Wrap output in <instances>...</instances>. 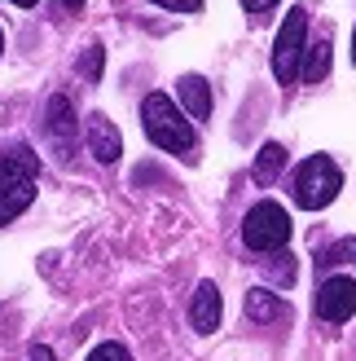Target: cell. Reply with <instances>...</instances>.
<instances>
[{
	"mask_svg": "<svg viewBox=\"0 0 356 361\" xmlns=\"http://www.w3.org/2000/svg\"><path fill=\"white\" fill-rule=\"evenodd\" d=\"M62 9H84V0H58Z\"/></svg>",
	"mask_w": 356,
	"mask_h": 361,
	"instance_id": "44dd1931",
	"label": "cell"
},
{
	"mask_svg": "<svg viewBox=\"0 0 356 361\" xmlns=\"http://www.w3.org/2000/svg\"><path fill=\"white\" fill-rule=\"evenodd\" d=\"M273 5H277V0H242V9L251 13V18H264V13H269Z\"/></svg>",
	"mask_w": 356,
	"mask_h": 361,
	"instance_id": "d6986e66",
	"label": "cell"
},
{
	"mask_svg": "<svg viewBox=\"0 0 356 361\" xmlns=\"http://www.w3.org/2000/svg\"><path fill=\"white\" fill-rule=\"evenodd\" d=\"M44 133L58 141V146L70 154L75 150V137H80V115H75V106H70L66 93H53L49 106H44Z\"/></svg>",
	"mask_w": 356,
	"mask_h": 361,
	"instance_id": "52a82bcc",
	"label": "cell"
},
{
	"mask_svg": "<svg viewBox=\"0 0 356 361\" xmlns=\"http://www.w3.org/2000/svg\"><path fill=\"white\" fill-rule=\"evenodd\" d=\"M88 361H132V353L123 348V344H115V339H110V344H97L93 353H88Z\"/></svg>",
	"mask_w": 356,
	"mask_h": 361,
	"instance_id": "e0dca14e",
	"label": "cell"
},
{
	"mask_svg": "<svg viewBox=\"0 0 356 361\" xmlns=\"http://www.w3.org/2000/svg\"><path fill=\"white\" fill-rule=\"evenodd\" d=\"M9 5H18V9H31V5H35V0H9Z\"/></svg>",
	"mask_w": 356,
	"mask_h": 361,
	"instance_id": "7402d4cb",
	"label": "cell"
},
{
	"mask_svg": "<svg viewBox=\"0 0 356 361\" xmlns=\"http://www.w3.org/2000/svg\"><path fill=\"white\" fill-rule=\"evenodd\" d=\"M356 313V282L352 278H326L317 286V317L330 322V326H339Z\"/></svg>",
	"mask_w": 356,
	"mask_h": 361,
	"instance_id": "8992f818",
	"label": "cell"
},
{
	"mask_svg": "<svg viewBox=\"0 0 356 361\" xmlns=\"http://www.w3.org/2000/svg\"><path fill=\"white\" fill-rule=\"evenodd\" d=\"M299 75H304V84H322L330 75V35H322V40L304 53V71H299Z\"/></svg>",
	"mask_w": 356,
	"mask_h": 361,
	"instance_id": "4fadbf2b",
	"label": "cell"
},
{
	"mask_svg": "<svg viewBox=\"0 0 356 361\" xmlns=\"http://www.w3.org/2000/svg\"><path fill=\"white\" fill-rule=\"evenodd\" d=\"M242 243L251 251H281L291 243V216H286V207L273 203V198L255 203L251 212H246V221H242Z\"/></svg>",
	"mask_w": 356,
	"mask_h": 361,
	"instance_id": "5b68a950",
	"label": "cell"
},
{
	"mask_svg": "<svg viewBox=\"0 0 356 361\" xmlns=\"http://www.w3.org/2000/svg\"><path fill=\"white\" fill-rule=\"evenodd\" d=\"M189 322H193L198 335H211L220 326V291H216V282H198V291H193V300H189Z\"/></svg>",
	"mask_w": 356,
	"mask_h": 361,
	"instance_id": "9c48e42d",
	"label": "cell"
},
{
	"mask_svg": "<svg viewBox=\"0 0 356 361\" xmlns=\"http://www.w3.org/2000/svg\"><path fill=\"white\" fill-rule=\"evenodd\" d=\"M264 269H269V278H277V286H291V282H295V260L286 256V251H277V256L264 264Z\"/></svg>",
	"mask_w": 356,
	"mask_h": 361,
	"instance_id": "9a60e30c",
	"label": "cell"
},
{
	"mask_svg": "<svg viewBox=\"0 0 356 361\" xmlns=\"http://www.w3.org/2000/svg\"><path fill=\"white\" fill-rule=\"evenodd\" d=\"M0 49H5V35H0Z\"/></svg>",
	"mask_w": 356,
	"mask_h": 361,
	"instance_id": "cb8c5ba5",
	"label": "cell"
},
{
	"mask_svg": "<svg viewBox=\"0 0 356 361\" xmlns=\"http://www.w3.org/2000/svg\"><path fill=\"white\" fill-rule=\"evenodd\" d=\"M281 168H286V150H281L277 141H269V146L255 154V168H251L255 185H273V180L281 176Z\"/></svg>",
	"mask_w": 356,
	"mask_h": 361,
	"instance_id": "7c38bea8",
	"label": "cell"
},
{
	"mask_svg": "<svg viewBox=\"0 0 356 361\" xmlns=\"http://www.w3.org/2000/svg\"><path fill=\"white\" fill-rule=\"evenodd\" d=\"M35 172H40V159L31 154V146H13L0 154V229L31 207Z\"/></svg>",
	"mask_w": 356,
	"mask_h": 361,
	"instance_id": "7a4b0ae2",
	"label": "cell"
},
{
	"mask_svg": "<svg viewBox=\"0 0 356 361\" xmlns=\"http://www.w3.org/2000/svg\"><path fill=\"white\" fill-rule=\"evenodd\" d=\"M348 260H356V238H343V243H334V247H326L322 256H317V264H322V269L348 264Z\"/></svg>",
	"mask_w": 356,
	"mask_h": 361,
	"instance_id": "5bb4252c",
	"label": "cell"
},
{
	"mask_svg": "<svg viewBox=\"0 0 356 361\" xmlns=\"http://www.w3.org/2000/svg\"><path fill=\"white\" fill-rule=\"evenodd\" d=\"M154 5H163V9H172V13H198L203 0H154Z\"/></svg>",
	"mask_w": 356,
	"mask_h": 361,
	"instance_id": "ac0fdd59",
	"label": "cell"
},
{
	"mask_svg": "<svg viewBox=\"0 0 356 361\" xmlns=\"http://www.w3.org/2000/svg\"><path fill=\"white\" fill-rule=\"evenodd\" d=\"M27 361H58V357H53V348H49V344H35Z\"/></svg>",
	"mask_w": 356,
	"mask_h": 361,
	"instance_id": "ffe728a7",
	"label": "cell"
},
{
	"mask_svg": "<svg viewBox=\"0 0 356 361\" xmlns=\"http://www.w3.org/2000/svg\"><path fill=\"white\" fill-rule=\"evenodd\" d=\"M181 106L189 119H207L211 115V88L203 75H181Z\"/></svg>",
	"mask_w": 356,
	"mask_h": 361,
	"instance_id": "30bf717a",
	"label": "cell"
},
{
	"mask_svg": "<svg viewBox=\"0 0 356 361\" xmlns=\"http://www.w3.org/2000/svg\"><path fill=\"white\" fill-rule=\"evenodd\" d=\"M246 317L260 322V326H269V322H281V317H286V304H281L273 291L255 286V291H246Z\"/></svg>",
	"mask_w": 356,
	"mask_h": 361,
	"instance_id": "8fae6325",
	"label": "cell"
},
{
	"mask_svg": "<svg viewBox=\"0 0 356 361\" xmlns=\"http://www.w3.org/2000/svg\"><path fill=\"white\" fill-rule=\"evenodd\" d=\"M339 190H343V172H339V164H334L330 154L304 159L299 172H295V180H291V198H295V207H304V212L330 207Z\"/></svg>",
	"mask_w": 356,
	"mask_h": 361,
	"instance_id": "3957f363",
	"label": "cell"
},
{
	"mask_svg": "<svg viewBox=\"0 0 356 361\" xmlns=\"http://www.w3.org/2000/svg\"><path fill=\"white\" fill-rule=\"evenodd\" d=\"M352 62H356V31H352Z\"/></svg>",
	"mask_w": 356,
	"mask_h": 361,
	"instance_id": "603a6c76",
	"label": "cell"
},
{
	"mask_svg": "<svg viewBox=\"0 0 356 361\" xmlns=\"http://www.w3.org/2000/svg\"><path fill=\"white\" fill-rule=\"evenodd\" d=\"M84 141H88V154H93L97 164H115L119 150H123L119 128H115L106 115H88V123H84Z\"/></svg>",
	"mask_w": 356,
	"mask_h": 361,
	"instance_id": "ba28073f",
	"label": "cell"
},
{
	"mask_svg": "<svg viewBox=\"0 0 356 361\" xmlns=\"http://www.w3.org/2000/svg\"><path fill=\"white\" fill-rule=\"evenodd\" d=\"M80 75H84L88 84L101 80V44H88V53L80 58Z\"/></svg>",
	"mask_w": 356,
	"mask_h": 361,
	"instance_id": "2e32d148",
	"label": "cell"
},
{
	"mask_svg": "<svg viewBox=\"0 0 356 361\" xmlns=\"http://www.w3.org/2000/svg\"><path fill=\"white\" fill-rule=\"evenodd\" d=\"M304 53H308V9H291L281 31H277V40H273V75H277V84H295L299 80Z\"/></svg>",
	"mask_w": 356,
	"mask_h": 361,
	"instance_id": "277c9868",
	"label": "cell"
},
{
	"mask_svg": "<svg viewBox=\"0 0 356 361\" xmlns=\"http://www.w3.org/2000/svg\"><path fill=\"white\" fill-rule=\"evenodd\" d=\"M141 123H146V137L158 150L181 154V159H193V150H198V137H193L189 115L167 93H150L146 102H141Z\"/></svg>",
	"mask_w": 356,
	"mask_h": 361,
	"instance_id": "6da1fadb",
	"label": "cell"
}]
</instances>
